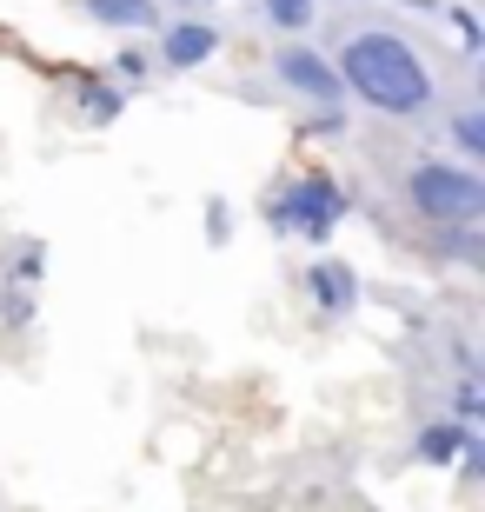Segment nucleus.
<instances>
[{"label": "nucleus", "instance_id": "obj_1", "mask_svg": "<svg viewBox=\"0 0 485 512\" xmlns=\"http://www.w3.org/2000/svg\"><path fill=\"white\" fill-rule=\"evenodd\" d=\"M333 74H339V87L353 100H366L373 114L419 120L432 107V74L419 67V54H412L399 34H353Z\"/></svg>", "mask_w": 485, "mask_h": 512}, {"label": "nucleus", "instance_id": "obj_2", "mask_svg": "<svg viewBox=\"0 0 485 512\" xmlns=\"http://www.w3.org/2000/svg\"><path fill=\"white\" fill-rule=\"evenodd\" d=\"M406 200H412V213H426L432 227H472L485 213V180L466 167H446V160H419L406 173Z\"/></svg>", "mask_w": 485, "mask_h": 512}, {"label": "nucleus", "instance_id": "obj_3", "mask_svg": "<svg viewBox=\"0 0 485 512\" xmlns=\"http://www.w3.org/2000/svg\"><path fill=\"white\" fill-rule=\"evenodd\" d=\"M339 213H346V193H339L333 173H306V180H293V187L266 207V220L280 233H306V240H326V233L339 227Z\"/></svg>", "mask_w": 485, "mask_h": 512}, {"label": "nucleus", "instance_id": "obj_4", "mask_svg": "<svg viewBox=\"0 0 485 512\" xmlns=\"http://www.w3.org/2000/svg\"><path fill=\"white\" fill-rule=\"evenodd\" d=\"M280 80H286V87H299L306 100H319V107H333V100L346 94V87H339V74L313 54V47H286V54H280Z\"/></svg>", "mask_w": 485, "mask_h": 512}, {"label": "nucleus", "instance_id": "obj_5", "mask_svg": "<svg viewBox=\"0 0 485 512\" xmlns=\"http://www.w3.org/2000/svg\"><path fill=\"white\" fill-rule=\"evenodd\" d=\"M313 293H319V306H326V313H353V306H359L353 266H346V260H319L313 266Z\"/></svg>", "mask_w": 485, "mask_h": 512}, {"label": "nucleus", "instance_id": "obj_6", "mask_svg": "<svg viewBox=\"0 0 485 512\" xmlns=\"http://www.w3.org/2000/svg\"><path fill=\"white\" fill-rule=\"evenodd\" d=\"M213 47H220V34H213V27H200V20H187V27H167L160 60H167V67H200Z\"/></svg>", "mask_w": 485, "mask_h": 512}, {"label": "nucleus", "instance_id": "obj_7", "mask_svg": "<svg viewBox=\"0 0 485 512\" xmlns=\"http://www.w3.org/2000/svg\"><path fill=\"white\" fill-rule=\"evenodd\" d=\"M87 14L107 20V27H153V0H87Z\"/></svg>", "mask_w": 485, "mask_h": 512}, {"label": "nucleus", "instance_id": "obj_8", "mask_svg": "<svg viewBox=\"0 0 485 512\" xmlns=\"http://www.w3.org/2000/svg\"><path fill=\"white\" fill-rule=\"evenodd\" d=\"M466 446H472L466 426H452V419H446V426H426V433H419V453H426V459H452V453H466Z\"/></svg>", "mask_w": 485, "mask_h": 512}, {"label": "nucleus", "instance_id": "obj_9", "mask_svg": "<svg viewBox=\"0 0 485 512\" xmlns=\"http://www.w3.org/2000/svg\"><path fill=\"white\" fill-rule=\"evenodd\" d=\"M260 7H266V20H273V27L299 34V27L313 20V7H319V0H260Z\"/></svg>", "mask_w": 485, "mask_h": 512}, {"label": "nucleus", "instance_id": "obj_10", "mask_svg": "<svg viewBox=\"0 0 485 512\" xmlns=\"http://www.w3.org/2000/svg\"><path fill=\"white\" fill-rule=\"evenodd\" d=\"M452 133H459V147H466V153H485V120H479V114H466Z\"/></svg>", "mask_w": 485, "mask_h": 512}, {"label": "nucleus", "instance_id": "obj_11", "mask_svg": "<svg viewBox=\"0 0 485 512\" xmlns=\"http://www.w3.org/2000/svg\"><path fill=\"white\" fill-rule=\"evenodd\" d=\"M87 100H94V107H87V114H94V120L120 114V94H107V87H87Z\"/></svg>", "mask_w": 485, "mask_h": 512}]
</instances>
